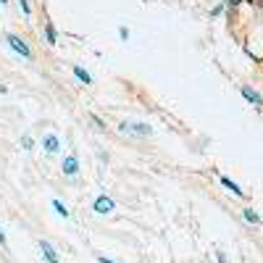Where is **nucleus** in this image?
Wrapping results in <instances>:
<instances>
[{
	"mask_svg": "<svg viewBox=\"0 0 263 263\" xmlns=\"http://www.w3.org/2000/svg\"><path fill=\"white\" fill-rule=\"evenodd\" d=\"M6 45L18 55V58H24V61H32L34 58V53H32V45L21 37V34H16V32H6Z\"/></svg>",
	"mask_w": 263,
	"mask_h": 263,
	"instance_id": "obj_1",
	"label": "nucleus"
},
{
	"mask_svg": "<svg viewBox=\"0 0 263 263\" xmlns=\"http://www.w3.org/2000/svg\"><path fill=\"white\" fill-rule=\"evenodd\" d=\"M119 132L121 135H135V137H153V129L147 121H121L119 124Z\"/></svg>",
	"mask_w": 263,
	"mask_h": 263,
	"instance_id": "obj_2",
	"label": "nucleus"
},
{
	"mask_svg": "<svg viewBox=\"0 0 263 263\" xmlns=\"http://www.w3.org/2000/svg\"><path fill=\"white\" fill-rule=\"evenodd\" d=\"M245 48H248V53L253 58L263 61V21H260V24H255V34H250L245 40Z\"/></svg>",
	"mask_w": 263,
	"mask_h": 263,
	"instance_id": "obj_3",
	"label": "nucleus"
},
{
	"mask_svg": "<svg viewBox=\"0 0 263 263\" xmlns=\"http://www.w3.org/2000/svg\"><path fill=\"white\" fill-rule=\"evenodd\" d=\"M92 211L98 213V216H111L114 211H116V200L108 192H100L95 200H92Z\"/></svg>",
	"mask_w": 263,
	"mask_h": 263,
	"instance_id": "obj_4",
	"label": "nucleus"
},
{
	"mask_svg": "<svg viewBox=\"0 0 263 263\" xmlns=\"http://www.w3.org/2000/svg\"><path fill=\"white\" fill-rule=\"evenodd\" d=\"M79 171H82L79 156H77V153H69V156L61 161V174H63L66 179H74V177H79Z\"/></svg>",
	"mask_w": 263,
	"mask_h": 263,
	"instance_id": "obj_5",
	"label": "nucleus"
},
{
	"mask_svg": "<svg viewBox=\"0 0 263 263\" xmlns=\"http://www.w3.org/2000/svg\"><path fill=\"white\" fill-rule=\"evenodd\" d=\"M40 145H42V150L48 153V156H58L61 153V137L55 135V132H48V135H42V140H40Z\"/></svg>",
	"mask_w": 263,
	"mask_h": 263,
	"instance_id": "obj_6",
	"label": "nucleus"
},
{
	"mask_svg": "<svg viewBox=\"0 0 263 263\" xmlns=\"http://www.w3.org/2000/svg\"><path fill=\"white\" fill-rule=\"evenodd\" d=\"M239 92H242V98H245V100H248L253 108H258V111L263 108V95L255 90L253 84H239Z\"/></svg>",
	"mask_w": 263,
	"mask_h": 263,
	"instance_id": "obj_7",
	"label": "nucleus"
},
{
	"mask_svg": "<svg viewBox=\"0 0 263 263\" xmlns=\"http://www.w3.org/2000/svg\"><path fill=\"white\" fill-rule=\"evenodd\" d=\"M37 248H40V253H42V258H45V263H61V255H58V250L48 242V239H40L37 242Z\"/></svg>",
	"mask_w": 263,
	"mask_h": 263,
	"instance_id": "obj_8",
	"label": "nucleus"
},
{
	"mask_svg": "<svg viewBox=\"0 0 263 263\" xmlns=\"http://www.w3.org/2000/svg\"><path fill=\"white\" fill-rule=\"evenodd\" d=\"M71 74H74V79H77L79 84H84V87H90V84L95 82V79H92V74L87 71V69H82L79 63H74V66H71Z\"/></svg>",
	"mask_w": 263,
	"mask_h": 263,
	"instance_id": "obj_9",
	"label": "nucleus"
},
{
	"mask_svg": "<svg viewBox=\"0 0 263 263\" xmlns=\"http://www.w3.org/2000/svg\"><path fill=\"white\" fill-rule=\"evenodd\" d=\"M50 208L55 211V216H58V218H66V221L71 218V211H69V205H66V203L61 200V197H53V200H50Z\"/></svg>",
	"mask_w": 263,
	"mask_h": 263,
	"instance_id": "obj_10",
	"label": "nucleus"
},
{
	"mask_svg": "<svg viewBox=\"0 0 263 263\" xmlns=\"http://www.w3.org/2000/svg\"><path fill=\"white\" fill-rule=\"evenodd\" d=\"M218 182H221V184H224V187H227V190H229V192L234 195V197H242V195H245V192H242V187H239V184H237L234 179L224 177V174H221V177H218Z\"/></svg>",
	"mask_w": 263,
	"mask_h": 263,
	"instance_id": "obj_11",
	"label": "nucleus"
},
{
	"mask_svg": "<svg viewBox=\"0 0 263 263\" xmlns=\"http://www.w3.org/2000/svg\"><path fill=\"white\" fill-rule=\"evenodd\" d=\"M42 34H45V42H48L50 48L58 45V32H55V27H53V21H45V32H42Z\"/></svg>",
	"mask_w": 263,
	"mask_h": 263,
	"instance_id": "obj_12",
	"label": "nucleus"
},
{
	"mask_svg": "<svg viewBox=\"0 0 263 263\" xmlns=\"http://www.w3.org/2000/svg\"><path fill=\"white\" fill-rule=\"evenodd\" d=\"M242 218L248 224H260V216L255 213V208H242Z\"/></svg>",
	"mask_w": 263,
	"mask_h": 263,
	"instance_id": "obj_13",
	"label": "nucleus"
},
{
	"mask_svg": "<svg viewBox=\"0 0 263 263\" xmlns=\"http://www.w3.org/2000/svg\"><path fill=\"white\" fill-rule=\"evenodd\" d=\"M18 145H21V147H24L27 153H29V150H34V140H32V135H21V140H18Z\"/></svg>",
	"mask_w": 263,
	"mask_h": 263,
	"instance_id": "obj_14",
	"label": "nucleus"
},
{
	"mask_svg": "<svg viewBox=\"0 0 263 263\" xmlns=\"http://www.w3.org/2000/svg\"><path fill=\"white\" fill-rule=\"evenodd\" d=\"M221 13H227V6H224V3H216V6H213V8L208 11V16H211V18H216V16H221Z\"/></svg>",
	"mask_w": 263,
	"mask_h": 263,
	"instance_id": "obj_15",
	"label": "nucleus"
},
{
	"mask_svg": "<svg viewBox=\"0 0 263 263\" xmlns=\"http://www.w3.org/2000/svg\"><path fill=\"white\" fill-rule=\"evenodd\" d=\"M18 8H21L24 16H32V3H29V0H18Z\"/></svg>",
	"mask_w": 263,
	"mask_h": 263,
	"instance_id": "obj_16",
	"label": "nucleus"
},
{
	"mask_svg": "<svg viewBox=\"0 0 263 263\" xmlns=\"http://www.w3.org/2000/svg\"><path fill=\"white\" fill-rule=\"evenodd\" d=\"M242 3H245V0H224V6H227V8H232V11H234V8H239Z\"/></svg>",
	"mask_w": 263,
	"mask_h": 263,
	"instance_id": "obj_17",
	"label": "nucleus"
},
{
	"mask_svg": "<svg viewBox=\"0 0 263 263\" xmlns=\"http://www.w3.org/2000/svg\"><path fill=\"white\" fill-rule=\"evenodd\" d=\"M119 40H121V42H126V40H129V27H124V24L119 27Z\"/></svg>",
	"mask_w": 263,
	"mask_h": 263,
	"instance_id": "obj_18",
	"label": "nucleus"
},
{
	"mask_svg": "<svg viewBox=\"0 0 263 263\" xmlns=\"http://www.w3.org/2000/svg\"><path fill=\"white\" fill-rule=\"evenodd\" d=\"M90 121H95V124H98V129H105V121H103L98 114H90Z\"/></svg>",
	"mask_w": 263,
	"mask_h": 263,
	"instance_id": "obj_19",
	"label": "nucleus"
},
{
	"mask_svg": "<svg viewBox=\"0 0 263 263\" xmlns=\"http://www.w3.org/2000/svg\"><path fill=\"white\" fill-rule=\"evenodd\" d=\"M0 248H8V237H6L3 229H0Z\"/></svg>",
	"mask_w": 263,
	"mask_h": 263,
	"instance_id": "obj_20",
	"label": "nucleus"
},
{
	"mask_svg": "<svg viewBox=\"0 0 263 263\" xmlns=\"http://www.w3.org/2000/svg\"><path fill=\"white\" fill-rule=\"evenodd\" d=\"M98 263H116V260H111L108 255H103V253H98Z\"/></svg>",
	"mask_w": 263,
	"mask_h": 263,
	"instance_id": "obj_21",
	"label": "nucleus"
},
{
	"mask_svg": "<svg viewBox=\"0 0 263 263\" xmlns=\"http://www.w3.org/2000/svg\"><path fill=\"white\" fill-rule=\"evenodd\" d=\"M216 260H218V263H229V260H227V255H224L221 250H216Z\"/></svg>",
	"mask_w": 263,
	"mask_h": 263,
	"instance_id": "obj_22",
	"label": "nucleus"
},
{
	"mask_svg": "<svg viewBox=\"0 0 263 263\" xmlns=\"http://www.w3.org/2000/svg\"><path fill=\"white\" fill-rule=\"evenodd\" d=\"M6 92H8V87H6V84H0V95H6Z\"/></svg>",
	"mask_w": 263,
	"mask_h": 263,
	"instance_id": "obj_23",
	"label": "nucleus"
},
{
	"mask_svg": "<svg viewBox=\"0 0 263 263\" xmlns=\"http://www.w3.org/2000/svg\"><path fill=\"white\" fill-rule=\"evenodd\" d=\"M0 6H8V0H0Z\"/></svg>",
	"mask_w": 263,
	"mask_h": 263,
	"instance_id": "obj_24",
	"label": "nucleus"
}]
</instances>
